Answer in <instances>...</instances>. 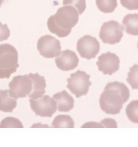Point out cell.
Instances as JSON below:
<instances>
[{"mask_svg":"<svg viewBox=\"0 0 138 147\" xmlns=\"http://www.w3.org/2000/svg\"><path fill=\"white\" fill-rule=\"evenodd\" d=\"M90 78V76L85 71L78 70L71 74L70 77L67 79L66 87L76 98L86 95L92 84L89 80Z\"/></svg>","mask_w":138,"mask_h":147,"instance_id":"obj_5","label":"cell"},{"mask_svg":"<svg viewBox=\"0 0 138 147\" xmlns=\"http://www.w3.org/2000/svg\"><path fill=\"white\" fill-rule=\"evenodd\" d=\"M123 28L119 22L110 20L101 26L99 36L105 44L113 45L118 43L123 37Z\"/></svg>","mask_w":138,"mask_h":147,"instance_id":"obj_6","label":"cell"},{"mask_svg":"<svg viewBox=\"0 0 138 147\" xmlns=\"http://www.w3.org/2000/svg\"><path fill=\"white\" fill-rule=\"evenodd\" d=\"M63 5H70L74 7L80 15L86 7L85 0H63Z\"/></svg>","mask_w":138,"mask_h":147,"instance_id":"obj_21","label":"cell"},{"mask_svg":"<svg viewBox=\"0 0 138 147\" xmlns=\"http://www.w3.org/2000/svg\"><path fill=\"white\" fill-rule=\"evenodd\" d=\"M138 100L131 101L127 105L126 109V115L131 122L135 123H138Z\"/></svg>","mask_w":138,"mask_h":147,"instance_id":"obj_18","label":"cell"},{"mask_svg":"<svg viewBox=\"0 0 138 147\" xmlns=\"http://www.w3.org/2000/svg\"><path fill=\"white\" fill-rule=\"evenodd\" d=\"M16 105V99L11 96L9 90H0V111L11 113Z\"/></svg>","mask_w":138,"mask_h":147,"instance_id":"obj_14","label":"cell"},{"mask_svg":"<svg viewBox=\"0 0 138 147\" xmlns=\"http://www.w3.org/2000/svg\"><path fill=\"white\" fill-rule=\"evenodd\" d=\"M122 27L128 34L136 36L138 34V14H128L125 16L122 21Z\"/></svg>","mask_w":138,"mask_h":147,"instance_id":"obj_15","label":"cell"},{"mask_svg":"<svg viewBox=\"0 0 138 147\" xmlns=\"http://www.w3.org/2000/svg\"><path fill=\"white\" fill-rule=\"evenodd\" d=\"M23 127L21 121L17 119L7 117L3 119L0 123V128H20Z\"/></svg>","mask_w":138,"mask_h":147,"instance_id":"obj_20","label":"cell"},{"mask_svg":"<svg viewBox=\"0 0 138 147\" xmlns=\"http://www.w3.org/2000/svg\"><path fill=\"white\" fill-rule=\"evenodd\" d=\"M76 48L82 57L89 60L96 57L99 52L100 45L96 38L85 35L78 40Z\"/></svg>","mask_w":138,"mask_h":147,"instance_id":"obj_9","label":"cell"},{"mask_svg":"<svg viewBox=\"0 0 138 147\" xmlns=\"http://www.w3.org/2000/svg\"><path fill=\"white\" fill-rule=\"evenodd\" d=\"M37 49L40 55L44 57L52 58L60 54L61 46L59 40L47 34L41 36L38 40Z\"/></svg>","mask_w":138,"mask_h":147,"instance_id":"obj_8","label":"cell"},{"mask_svg":"<svg viewBox=\"0 0 138 147\" xmlns=\"http://www.w3.org/2000/svg\"><path fill=\"white\" fill-rule=\"evenodd\" d=\"M16 49L7 43L0 45V78L9 79L19 66Z\"/></svg>","mask_w":138,"mask_h":147,"instance_id":"obj_3","label":"cell"},{"mask_svg":"<svg viewBox=\"0 0 138 147\" xmlns=\"http://www.w3.org/2000/svg\"><path fill=\"white\" fill-rule=\"evenodd\" d=\"M52 126L55 128H73L74 122L69 115H60L55 117L52 123Z\"/></svg>","mask_w":138,"mask_h":147,"instance_id":"obj_16","label":"cell"},{"mask_svg":"<svg viewBox=\"0 0 138 147\" xmlns=\"http://www.w3.org/2000/svg\"><path fill=\"white\" fill-rule=\"evenodd\" d=\"M30 106L36 115L42 117H51L56 111V101L49 95H43L35 99H29Z\"/></svg>","mask_w":138,"mask_h":147,"instance_id":"obj_7","label":"cell"},{"mask_svg":"<svg viewBox=\"0 0 138 147\" xmlns=\"http://www.w3.org/2000/svg\"><path fill=\"white\" fill-rule=\"evenodd\" d=\"M5 0H0V8L2 6Z\"/></svg>","mask_w":138,"mask_h":147,"instance_id":"obj_26","label":"cell"},{"mask_svg":"<svg viewBox=\"0 0 138 147\" xmlns=\"http://www.w3.org/2000/svg\"><path fill=\"white\" fill-rule=\"evenodd\" d=\"M79 15L77 11L72 6L66 5L60 7L55 14L48 18L47 22L48 29L59 37H65L77 23Z\"/></svg>","mask_w":138,"mask_h":147,"instance_id":"obj_2","label":"cell"},{"mask_svg":"<svg viewBox=\"0 0 138 147\" xmlns=\"http://www.w3.org/2000/svg\"><path fill=\"white\" fill-rule=\"evenodd\" d=\"M96 65L99 71L104 74L111 75L119 69L120 60L115 54L108 52L102 54L98 57Z\"/></svg>","mask_w":138,"mask_h":147,"instance_id":"obj_10","label":"cell"},{"mask_svg":"<svg viewBox=\"0 0 138 147\" xmlns=\"http://www.w3.org/2000/svg\"><path fill=\"white\" fill-rule=\"evenodd\" d=\"M138 65L135 64L130 68L128 74L127 82L133 89H138Z\"/></svg>","mask_w":138,"mask_h":147,"instance_id":"obj_19","label":"cell"},{"mask_svg":"<svg viewBox=\"0 0 138 147\" xmlns=\"http://www.w3.org/2000/svg\"><path fill=\"white\" fill-rule=\"evenodd\" d=\"M130 96L129 89L124 83L117 81L109 82L100 96L99 102L101 109L107 114H118Z\"/></svg>","mask_w":138,"mask_h":147,"instance_id":"obj_1","label":"cell"},{"mask_svg":"<svg viewBox=\"0 0 138 147\" xmlns=\"http://www.w3.org/2000/svg\"><path fill=\"white\" fill-rule=\"evenodd\" d=\"M96 3L99 10L105 13L112 12L118 5L117 0H96Z\"/></svg>","mask_w":138,"mask_h":147,"instance_id":"obj_17","label":"cell"},{"mask_svg":"<svg viewBox=\"0 0 138 147\" xmlns=\"http://www.w3.org/2000/svg\"><path fill=\"white\" fill-rule=\"evenodd\" d=\"M33 89L28 95L30 98L35 99L40 97L45 92L46 81L44 76H40L38 73L33 74Z\"/></svg>","mask_w":138,"mask_h":147,"instance_id":"obj_13","label":"cell"},{"mask_svg":"<svg viewBox=\"0 0 138 147\" xmlns=\"http://www.w3.org/2000/svg\"><path fill=\"white\" fill-rule=\"evenodd\" d=\"M10 35V30L7 25L0 24V42L7 40Z\"/></svg>","mask_w":138,"mask_h":147,"instance_id":"obj_23","label":"cell"},{"mask_svg":"<svg viewBox=\"0 0 138 147\" xmlns=\"http://www.w3.org/2000/svg\"><path fill=\"white\" fill-rule=\"evenodd\" d=\"M8 86L11 96L17 99L26 97L33 89V73L14 77L9 83Z\"/></svg>","mask_w":138,"mask_h":147,"instance_id":"obj_4","label":"cell"},{"mask_svg":"<svg viewBox=\"0 0 138 147\" xmlns=\"http://www.w3.org/2000/svg\"><path fill=\"white\" fill-rule=\"evenodd\" d=\"M55 61L58 68L67 71L73 70L77 66L79 59L74 51L66 49L62 51L56 58Z\"/></svg>","mask_w":138,"mask_h":147,"instance_id":"obj_11","label":"cell"},{"mask_svg":"<svg viewBox=\"0 0 138 147\" xmlns=\"http://www.w3.org/2000/svg\"><path fill=\"white\" fill-rule=\"evenodd\" d=\"M52 97L55 100L58 111L67 112L74 108L73 98L65 90L56 93Z\"/></svg>","mask_w":138,"mask_h":147,"instance_id":"obj_12","label":"cell"},{"mask_svg":"<svg viewBox=\"0 0 138 147\" xmlns=\"http://www.w3.org/2000/svg\"><path fill=\"white\" fill-rule=\"evenodd\" d=\"M121 5L129 10H137L138 0H120Z\"/></svg>","mask_w":138,"mask_h":147,"instance_id":"obj_22","label":"cell"},{"mask_svg":"<svg viewBox=\"0 0 138 147\" xmlns=\"http://www.w3.org/2000/svg\"><path fill=\"white\" fill-rule=\"evenodd\" d=\"M82 127L104 128L103 125H101V124L95 122L86 123L83 125Z\"/></svg>","mask_w":138,"mask_h":147,"instance_id":"obj_25","label":"cell"},{"mask_svg":"<svg viewBox=\"0 0 138 147\" xmlns=\"http://www.w3.org/2000/svg\"><path fill=\"white\" fill-rule=\"evenodd\" d=\"M100 123L103 125L104 127L117 128L116 121L112 119H105L100 122Z\"/></svg>","mask_w":138,"mask_h":147,"instance_id":"obj_24","label":"cell"}]
</instances>
